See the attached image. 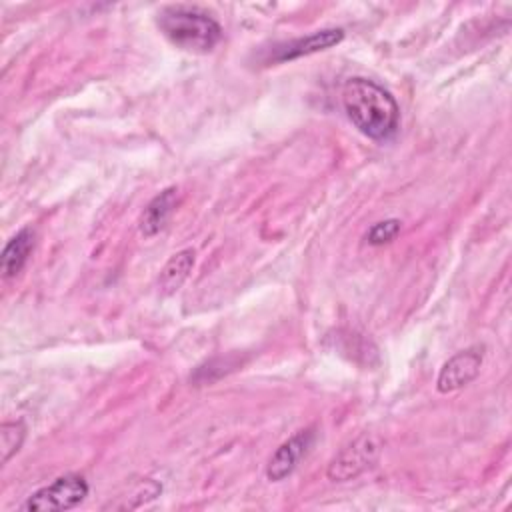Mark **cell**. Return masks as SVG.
Wrapping results in <instances>:
<instances>
[{"instance_id": "obj_1", "label": "cell", "mask_w": 512, "mask_h": 512, "mask_svg": "<svg viewBox=\"0 0 512 512\" xmlns=\"http://www.w3.org/2000/svg\"><path fill=\"white\" fill-rule=\"evenodd\" d=\"M342 108L348 120L372 140H388L398 130V102L374 80L348 78L342 86Z\"/></svg>"}, {"instance_id": "obj_2", "label": "cell", "mask_w": 512, "mask_h": 512, "mask_svg": "<svg viewBox=\"0 0 512 512\" xmlns=\"http://www.w3.org/2000/svg\"><path fill=\"white\" fill-rule=\"evenodd\" d=\"M158 28L180 50L206 54L222 38L220 24L200 8L166 6L158 12Z\"/></svg>"}, {"instance_id": "obj_3", "label": "cell", "mask_w": 512, "mask_h": 512, "mask_svg": "<svg viewBox=\"0 0 512 512\" xmlns=\"http://www.w3.org/2000/svg\"><path fill=\"white\" fill-rule=\"evenodd\" d=\"M88 482L80 474H64L58 476L52 484L38 488L32 492L22 510L26 512H56V510H72L84 502L88 496Z\"/></svg>"}, {"instance_id": "obj_4", "label": "cell", "mask_w": 512, "mask_h": 512, "mask_svg": "<svg viewBox=\"0 0 512 512\" xmlns=\"http://www.w3.org/2000/svg\"><path fill=\"white\" fill-rule=\"evenodd\" d=\"M380 452V442L372 434H362L346 444L328 464L326 476L332 482H348L368 470Z\"/></svg>"}, {"instance_id": "obj_5", "label": "cell", "mask_w": 512, "mask_h": 512, "mask_svg": "<svg viewBox=\"0 0 512 512\" xmlns=\"http://www.w3.org/2000/svg\"><path fill=\"white\" fill-rule=\"evenodd\" d=\"M482 362H484V352L478 346L460 350L454 356H450L440 368V374L436 378L438 392L448 394L468 386L480 374Z\"/></svg>"}, {"instance_id": "obj_6", "label": "cell", "mask_w": 512, "mask_h": 512, "mask_svg": "<svg viewBox=\"0 0 512 512\" xmlns=\"http://www.w3.org/2000/svg\"><path fill=\"white\" fill-rule=\"evenodd\" d=\"M342 38H344L342 28H322L312 34L276 44L268 56V62H286V60L302 58V56H308L314 52H322V50H328V48L340 44Z\"/></svg>"}, {"instance_id": "obj_7", "label": "cell", "mask_w": 512, "mask_h": 512, "mask_svg": "<svg viewBox=\"0 0 512 512\" xmlns=\"http://www.w3.org/2000/svg\"><path fill=\"white\" fill-rule=\"evenodd\" d=\"M312 442H314L312 430H300L292 438L282 442L266 464V478L270 482H280L286 476H290L298 466V462L302 460V456L312 446Z\"/></svg>"}, {"instance_id": "obj_8", "label": "cell", "mask_w": 512, "mask_h": 512, "mask_svg": "<svg viewBox=\"0 0 512 512\" xmlns=\"http://www.w3.org/2000/svg\"><path fill=\"white\" fill-rule=\"evenodd\" d=\"M176 202H178V190L174 186L162 190L160 194H156L148 206L144 208V212L140 214V220H138V228L142 232V236L150 238L154 234H158L168 218L172 216L174 208H176Z\"/></svg>"}, {"instance_id": "obj_9", "label": "cell", "mask_w": 512, "mask_h": 512, "mask_svg": "<svg viewBox=\"0 0 512 512\" xmlns=\"http://www.w3.org/2000/svg\"><path fill=\"white\" fill-rule=\"evenodd\" d=\"M34 240H36L34 230L30 226H26V228L18 230L6 242L4 250H2V256H0V270H2L4 278H12L24 268V264H26L32 248H34Z\"/></svg>"}, {"instance_id": "obj_10", "label": "cell", "mask_w": 512, "mask_h": 512, "mask_svg": "<svg viewBox=\"0 0 512 512\" xmlns=\"http://www.w3.org/2000/svg\"><path fill=\"white\" fill-rule=\"evenodd\" d=\"M192 266H194V250L192 248H184V250L172 254L170 260L160 270V276H158L160 292L164 296L174 294L184 284V280L188 278Z\"/></svg>"}, {"instance_id": "obj_11", "label": "cell", "mask_w": 512, "mask_h": 512, "mask_svg": "<svg viewBox=\"0 0 512 512\" xmlns=\"http://www.w3.org/2000/svg\"><path fill=\"white\" fill-rule=\"evenodd\" d=\"M26 426L22 420L4 422L0 426V450H2V464H6L24 444Z\"/></svg>"}, {"instance_id": "obj_12", "label": "cell", "mask_w": 512, "mask_h": 512, "mask_svg": "<svg viewBox=\"0 0 512 512\" xmlns=\"http://www.w3.org/2000/svg\"><path fill=\"white\" fill-rule=\"evenodd\" d=\"M398 232H400V220L386 218L370 226V230L366 232V242L372 246H382L392 242L398 236Z\"/></svg>"}]
</instances>
